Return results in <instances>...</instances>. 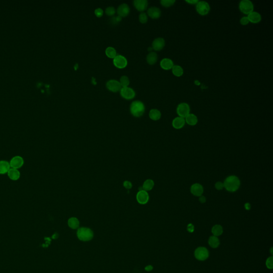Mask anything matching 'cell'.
<instances>
[{"mask_svg":"<svg viewBox=\"0 0 273 273\" xmlns=\"http://www.w3.org/2000/svg\"><path fill=\"white\" fill-rule=\"evenodd\" d=\"M224 188L230 192H235L239 190L240 185V180L236 175H230L225 180Z\"/></svg>","mask_w":273,"mask_h":273,"instance_id":"cell-1","label":"cell"},{"mask_svg":"<svg viewBox=\"0 0 273 273\" xmlns=\"http://www.w3.org/2000/svg\"><path fill=\"white\" fill-rule=\"evenodd\" d=\"M145 111V105L143 102L136 100L132 102L130 105V112L133 116L139 118L143 116Z\"/></svg>","mask_w":273,"mask_h":273,"instance_id":"cell-2","label":"cell"},{"mask_svg":"<svg viewBox=\"0 0 273 273\" xmlns=\"http://www.w3.org/2000/svg\"><path fill=\"white\" fill-rule=\"evenodd\" d=\"M78 237L82 241H89L93 238L94 233L89 228L81 227L78 228L77 232Z\"/></svg>","mask_w":273,"mask_h":273,"instance_id":"cell-3","label":"cell"},{"mask_svg":"<svg viewBox=\"0 0 273 273\" xmlns=\"http://www.w3.org/2000/svg\"><path fill=\"white\" fill-rule=\"evenodd\" d=\"M194 257L197 260L201 261L206 260L209 257V251L205 247L200 246L195 250Z\"/></svg>","mask_w":273,"mask_h":273,"instance_id":"cell-4","label":"cell"},{"mask_svg":"<svg viewBox=\"0 0 273 273\" xmlns=\"http://www.w3.org/2000/svg\"><path fill=\"white\" fill-rule=\"evenodd\" d=\"M239 9L243 13L248 15L253 11V3L250 0H242L239 4Z\"/></svg>","mask_w":273,"mask_h":273,"instance_id":"cell-5","label":"cell"},{"mask_svg":"<svg viewBox=\"0 0 273 273\" xmlns=\"http://www.w3.org/2000/svg\"><path fill=\"white\" fill-rule=\"evenodd\" d=\"M196 10L197 13L201 16L208 15L210 11V7L208 2L204 1H199L196 4Z\"/></svg>","mask_w":273,"mask_h":273,"instance_id":"cell-6","label":"cell"},{"mask_svg":"<svg viewBox=\"0 0 273 273\" xmlns=\"http://www.w3.org/2000/svg\"><path fill=\"white\" fill-rule=\"evenodd\" d=\"M190 107L188 104L182 103L178 105L177 113L180 117L185 118L188 114H190Z\"/></svg>","mask_w":273,"mask_h":273,"instance_id":"cell-7","label":"cell"},{"mask_svg":"<svg viewBox=\"0 0 273 273\" xmlns=\"http://www.w3.org/2000/svg\"><path fill=\"white\" fill-rule=\"evenodd\" d=\"M9 163L11 168L19 169L24 165V159L20 156H15L11 159Z\"/></svg>","mask_w":273,"mask_h":273,"instance_id":"cell-8","label":"cell"},{"mask_svg":"<svg viewBox=\"0 0 273 273\" xmlns=\"http://www.w3.org/2000/svg\"><path fill=\"white\" fill-rule=\"evenodd\" d=\"M120 94L123 98L127 100L132 99L136 96L134 91L129 87L121 88L120 90Z\"/></svg>","mask_w":273,"mask_h":273,"instance_id":"cell-9","label":"cell"},{"mask_svg":"<svg viewBox=\"0 0 273 273\" xmlns=\"http://www.w3.org/2000/svg\"><path fill=\"white\" fill-rule=\"evenodd\" d=\"M113 63L118 68H124L126 67L128 64V62L126 58L122 55H117L113 60Z\"/></svg>","mask_w":273,"mask_h":273,"instance_id":"cell-10","label":"cell"},{"mask_svg":"<svg viewBox=\"0 0 273 273\" xmlns=\"http://www.w3.org/2000/svg\"><path fill=\"white\" fill-rule=\"evenodd\" d=\"M106 87L108 90L113 92H118L122 88L121 85L119 82L115 80H109L107 82Z\"/></svg>","mask_w":273,"mask_h":273,"instance_id":"cell-11","label":"cell"},{"mask_svg":"<svg viewBox=\"0 0 273 273\" xmlns=\"http://www.w3.org/2000/svg\"><path fill=\"white\" fill-rule=\"evenodd\" d=\"M137 200L138 202L141 205H145L149 201V195L148 193L145 190H140L137 194Z\"/></svg>","mask_w":273,"mask_h":273,"instance_id":"cell-12","label":"cell"},{"mask_svg":"<svg viewBox=\"0 0 273 273\" xmlns=\"http://www.w3.org/2000/svg\"><path fill=\"white\" fill-rule=\"evenodd\" d=\"M190 192L193 195L200 197L202 195L204 192V189L202 185L200 184L199 183H195L194 184L192 185L190 187Z\"/></svg>","mask_w":273,"mask_h":273,"instance_id":"cell-13","label":"cell"},{"mask_svg":"<svg viewBox=\"0 0 273 273\" xmlns=\"http://www.w3.org/2000/svg\"><path fill=\"white\" fill-rule=\"evenodd\" d=\"M165 42L164 38H158L155 39L152 43V48L155 51H160L164 48Z\"/></svg>","mask_w":273,"mask_h":273,"instance_id":"cell-14","label":"cell"},{"mask_svg":"<svg viewBox=\"0 0 273 273\" xmlns=\"http://www.w3.org/2000/svg\"><path fill=\"white\" fill-rule=\"evenodd\" d=\"M117 13L119 16L121 18L127 17L130 13V8L127 4H122L118 7Z\"/></svg>","mask_w":273,"mask_h":273,"instance_id":"cell-15","label":"cell"},{"mask_svg":"<svg viewBox=\"0 0 273 273\" xmlns=\"http://www.w3.org/2000/svg\"><path fill=\"white\" fill-rule=\"evenodd\" d=\"M148 4V1L146 0H135L134 1V6L139 11H144L146 10Z\"/></svg>","mask_w":273,"mask_h":273,"instance_id":"cell-16","label":"cell"},{"mask_svg":"<svg viewBox=\"0 0 273 273\" xmlns=\"http://www.w3.org/2000/svg\"><path fill=\"white\" fill-rule=\"evenodd\" d=\"M147 14L152 19H158L161 16V10L156 7H150L147 10Z\"/></svg>","mask_w":273,"mask_h":273,"instance_id":"cell-17","label":"cell"},{"mask_svg":"<svg viewBox=\"0 0 273 273\" xmlns=\"http://www.w3.org/2000/svg\"><path fill=\"white\" fill-rule=\"evenodd\" d=\"M250 23L253 24H257L261 22V16L259 13L255 11H252L249 13L247 17Z\"/></svg>","mask_w":273,"mask_h":273,"instance_id":"cell-18","label":"cell"},{"mask_svg":"<svg viewBox=\"0 0 273 273\" xmlns=\"http://www.w3.org/2000/svg\"><path fill=\"white\" fill-rule=\"evenodd\" d=\"M185 123L186 122L185 118L178 116L173 119L172 124L173 127L175 129H180L184 127Z\"/></svg>","mask_w":273,"mask_h":273,"instance_id":"cell-19","label":"cell"},{"mask_svg":"<svg viewBox=\"0 0 273 273\" xmlns=\"http://www.w3.org/2000/svg\"><path fill=\"white\" fill-rule=\"evenodd\" d=\"M160 66L162 68L168 71L172 69L174 66V62L169 58H164L161 60Z\"/></svg>","mask_w":273,"mask_h":273,"instance_id":"cell-20","label":"cell"},{"mask_svg":"<svg viewBox=\"0 0 273 273\" xmlns=\"http://www.w3.org/2000/svg\"><path fill=\"white\" fill-rule=\"evenodd\" d=\"M9 179L13 181H17L20 177V172L18 169L10 168L7 173Z\"/></svg>","mask_w":273,"mask_h":273,"instance_id":"cell-21","label":"cell"},{"mask_svg":"<svg viewBox=\"0 0 273 273\" xmlns=\"http://www.w3.org/2000/svg\"><path fill=\"white\" fill-rule=\"evenodd\" d=\"M11 167L9 162L5 160L0 161V174H7Z\"/></svg>","mask_w":273,"mask_h":273,"instance_id":"cell-22","label":"cell"},{"mask_svg":"<svg viewBox=\"0 0 273 273\" xmlns=\"http://www.w3.org/2000/svg\"><path fill=\"white\" fill-rule=\"evenodd\" d=\"M185 119L186 123H187L190 126H194L198 122L197 116H196L195 114H191V113L188 114V115L185 118Z\"/></svg>","mask_w":273,"mask_h":273,"instance_id":"cell-23","label":"cell"},{"mask_svg":"<svg viewBox=\"0 0 273 273\" xmlns=\"http://www.w3.org/2000/svg\"><path fill=\"white\" fill-rule=\"evenodd\" d=\"M220 240L218 237L215 236H211L209 237L208 240V244L211 248L213 249H216L218 248L220 245Z\"/></svg>","mask_w":273,"mask_h":273,"instance_id":"cell-24","label":"cell"},{"mask_svg":"<svg viewBox=\"0 0 273 273\" xmlns=\"http://www.w3.org/2000/svg\"><path fill=\"white\" fill-rule=\"evenodd\" d=\"M149 116L150 119L153 121H157L160 119L161 117V113L159 110L157 109H151L149 113Z\"/></svg>","mask_w":273,"mask_h":273,"instance_id":"cell-25","label":"cell"},{"mask_svg":"<svg viewBox=\"0 0 273 273\" xmlns=\"http://www.w3.org/2000/svg\"><path fill=\"white\" fill-rule=\"evenodd\" d=\"M157 54L155 52H150L147 56V62L149 65H154L157 61Z\"/></svg>","mask_w":273,"mask_h":273,"instance_id":"cell-26","label":"cell"},{"mask_svg":"<svg viewBox=\"0 0 273 273\" xmlns=\"http://www.w3.org/2000/svg\"><path fill=\"white\" fill-rule=\"evenodd\" d=\"M223 228L220 225H215L212 227L211 229V232L214 236L218 237L222 235L223 233Z\"/></svg>","mask_w":273,"mask_h":273,"instance_id":"cell-27","label":"cell"},{"mask_svg":"<svg viewBox=\"0 0 273 273\" xmlns=\"http://www.w3.org/2000/svg\"><path fill=\"white\" fill-rule=\"evenodd\" d=\"M171 69L173 74L177 77H180L184 74V69L180 66L174 65Z\"/></svg>","mask_w":273,"mask_h":273,"instance_id":"cell-28","label":"cell"},{"mask_svg":"<svg viewBox=\"0 0 273 273\" xmlns=\"http://www.w3.org/2000/svg\"><path fill=\"white\" fill-rule=\"evenodd\" d=\"M154 181L151 179H147L143 184V190L146 192L149 191V190H152L153 188L154 187Z\"/></svg>","mask_w":273,"mask_h":273,"instance_id":"cell-29","label":"cell"},{"mask_svg":"<svg viewBox=\"0 0 273 273\" xmlns=\"http://www.w3.org/2000/svg\"><path fill=\"white\" fill-rule=\"evenodd\" d=\"M68 224L69 227L70 228L74 230V229H76L78 227L79 225H80V222L76 218L72 217V218H71L70 219H69L68 221Z\"/></svg>","mask_w":273,"mask_h":273,"instance_id":"cell-30","label":"cell"},{"mask_svg":"<svg viewBox=\"0 0 273 273\" xmlns=\"http://www.w3.org/2000/svg\"><path fill=\"white\" fill-rule=\"evenodd\" d=\"M105 53H106V56L109 58L114 59L117 56V53H116L115 49H114V48L111 47H108L107 49H106Z\"/></svg>","mask_w":273,"mask_h":273,"instance_id":"cell-31","label":"cell"},{"mask_svg":"<svg viewBox=\"0 0 273 273\" xmlns=\"http://www.w3.org/2000/svg\"><path fill=\"white\" fill-rule=\"evenodd\" d=\"M119 82L122 88H125V87H128V85L130 84V80L128 76L124 75L122 76Z\"/></svg>","mask_w":273,"mask_h":273,"instance_id":"cell-32","label":"cell"},{"mask_svg":"<svg viewBox=\"0 0 273 273\" xmlns=\"http://www.w3.org/2000/svg\"><path fill=\"white\" fill-rule=\"evenodd\" d=\"M175 2V0H162L161 1V5L166 8L171 7L174 5Z\"/></svg>","mask_w":273,"mask_h":273,"instance_id":"cell-33","label":"cell"},{"mask_svg":"<svg viewBox=\"0 0 273 273\" xmlns=\"http://www.w3.org/2000/svg\"><path fill=\"white\" fill-rule=\"evenodd\" d=\"M266 266L268 269L273 270V256L269 257L267 259L266 261Z\"/></svg>","mask_w":273,"mask_h":273,"instance_id":"cell-34","label":"cell"},{"mask_svg":"<svg viewBox=\"0 0 273 273\" xmlns=\"http://www.w3.org/2000/svg\"><path fill=\"white\" fill-rule=\"evenodd\" d=\"M115 12H116L115 9L114 7H107L106 9V10H105L106 14L108 15L109 16H112L115 13Z\"/></svg>","mask_w":273,"mask_h":273,"instance_id":"cell-35","label":"cell"},{"mask_svg":"<svg viewBox=\"0 0 273 273\" xmlns=\"http://www.w3.org/2000/svg\"><path fill=\"white\" fill-rule=\"evenodd\" d=\"M139 20L140 22L143 24H145L147 23L148 20V17L146 13H141L139 16Z\"/></svg>","mask_w":273,"mask_h":273,"instance_id":"cell-36","label":"cell"},{"mask_svg":"<svg viewBox=\"0 0 273 273\" xmlns=\"http://www.w3.org/2000/svg\"><path fill=\"white\" fill-rule=\"evenodd\" d=\"M215 187L217 190H221L224 188V183H222L221 181H218L215 183Z\"/></svg>","mask_w":273,"mask_h":273,"instance_id":"cell-37","label":"cell"},{"mask_svg":"<svg viewBox=\"0 0 273 273\" xmlns=\"http://www.w3.org/2000/svg\"><path fill=\"white\" fill-rule=\"evenodd\" d=\"M94 14L98 18L101 17L103 16V15L104 14L103 10L101 9V8H97L94 11Z\"/></svg>","mask_w":273,"mask_h":273,"instance_id":"cell-38","label":"cell"},{"mask_svg":"<svg viewBox=\"0 0 273 273\" xmlns=\"http://www.w3.org/2000/svg\"><path fill=\"white\" fill-rule=\"evenodd\" d=\"M121 17H120L118 16L114 17L111 18V19H110V22H111V23H112L113 24H116L119 23V22H121Z\"/></svg>","mask_w":273,"mask_h":273,"instance_id":"cell-39","label":"cell"},{"mask_svg":"<svg viewBox=\"0 0 273 273\" xmlns=\"http://www.w3.org/2000/svg\"><path fill=\"white\" fill-rule=\"evenodd\" d=\"M249 23V19H248L247 17H243L242 18L240 19V24L242 25H248Z\"/></svg>","mask_w":273,"mask_h":273,"instance_id":"cell-40","label":"cell"},{"mask_svg":"<svg viewBox=\"0 0 273 273\" xmlns=\"http://www.w3.org/2000/svg\"><path fill=\"white\" fill-rule=\"evenodd\" d=\"M194 230H195V227H194V226L193 224H189L187 225V231H188L189 233H193L194 232Z\"/></svg>","mask_w":273,"mask_h":273,"instance_id":"cell-41","label":"cell"},{"mask_svg":"<svg viewBox=\"0 0 273 273\" xmlns=\"http://www.w3.org/2000/svg\"><path fill=\"white\" fill-rule=\"evenodd\" d=\"M123 186L127 190H130L132 188V185L130 181H125L123 183Z\"/></svg>","mask_w":273,"mask_h":273,"instance_id":"cell-42","label":"cell"},{"mask_svg":"<svg viewBox=\"0 0 273 273\" xmlns=\"http://www.w3.org/2000/svg\"><path fill=\"white\" fill-rule=\"evenodd\" d=\"M199 200L200 202L202 203V204H203V203H205L206 202V197L204 196H201L199 197Z\"/></svg>","mask_w":273,"mask_h":273,"instance_id":"cell-43","label":"cell"},{"mask_svg":"<svg viewBox=\"0 0 273 273\" xmlns=\"http://www.w3.org/2000/svg\"><path fill=\"white\" fill-rule=\"evenodd\" d=\"M199 1L198 0H186V2L190 4H196L198 3Z\"/></svg>","mask_w":273,"mask_h":273,"instance_id":"cell-44","label":"cell"},{"mask_svg":"<svg viewBox=\"0 0 273 273\" xmlns=\"http://www.w3.org/2000/svg\"><path fill=\"white\" fill-rule=\"evenodd\" d=\"M244 208H245V209L246 210H250L251 209V205L249 203H246L245 205H244Z\"/></svg>","mask_w":273,"mask_h":273,"instance_id":"cell-45","label":"cell"},{"mask_svg":"<svg viewBox=\"0 0 273 273\" xmlns=\"http://www.w3.org/2000/svg\"><path fill=\"white\" fill-rule=\"evenodd\" d=\"M153 269V266H151V265H149V266H146V267L145 268V270L147 271H150L151 270H152Z\"/></svg>","mask_w":273,"mask_h":273,"instance_id":"cell-46","label":"cell"},{"mask_svg":"<svg viewBox=\"0 0 273 273\" xmlns=\"http://www.w3.org/2000/svg\"><path fill=\"white\" fill-rule=\"evenodd\" d=\"M58 235H57V234H54L53 236V239H56L57 237H58Z\"/></svg>","mask_w":273,"mask_h":273,"instance_id":"cell-47","label":"cell"},{"mask_svg":"<svg viewBox=\"0 0 273 273\" xmlns=\"http://www.w3.org/2000/svg\"><path fill=\"white\" fill-rule=\"evenodd\" d=\"M152 50H153V48H152V47H149V49H148V50H149V51H152Z\"/></svg>","mask_w":273,"mask_h":273,"instance_id":"cell-48","label":"cell"},{"mask_svg":"<svg viewBox=\"0 0 273 273\" xmlns=\"http://www.w3.org/2000/svg\"><path fill=\"white\" fill-rule=\"evenodd\" d=\"M270 253H271V255H273V248H271V249H270Z\"/></svg>","mask_w":273,"mask_h":273,"instance_id":"cell-49","label":"cell"}]
</instances>
